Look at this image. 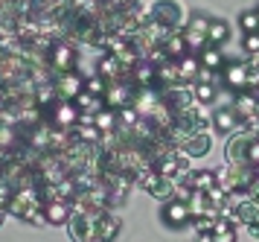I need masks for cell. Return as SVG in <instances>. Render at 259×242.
<instances>
[{
  "label": "cell",
  "mask_w": 259,
  "mask_h": 242,
  "mask_svg": "<svg viewBox=\"0 0 259 242\" xmlns=\"http://www.w3.org/2000/svg\"><path fill=\"white\" fill-rule=\"evenodd\" d=\"M198 58H201V67L210 70V73H222L224 64H227V56H224L219 47H204Z\"/></svg>",
  "instance_id": "cell-18"
},
{
  "label": "cell",
  "mask_w": 259,
  "mask_h": 242,
  "mask_svg": "<svg viewBox=\"0 0 259 242\" xmlns=\"http://www.w3.org/2000/svg\"><path fill=\"white\" fill-rule=\"evenodd\" d=\"M12 198H15V187L3 178V181H0V210L9 208V204H12Z\"/></svg>",
  "instance_id": "cell-31"
},
{
  "label": "cell",
  "mask_w": 259,
  "mask_h": 242,
  "mask_svg": "<svg viewBox=\"0 0 259 242\" xmlns=\"http://www.w3.org/2000/svg\"><path fill=\"white\" fill-rule=\"evenodd\" d=\"M76 105H79V111H82V114H91V117H94V114H99V111L105 108V99L91 96L88 91H82L79 96H76Z\"/></svg>",
  "instance_id": "cell-25"
},
{
  "label": "cell",
  "mask_w": 259,
  "mask_h": 242,
  "mask_svg": "<svg viewBox=\"0 0 259 242\" xmlns=\"http://www.w3.org/2000/svg\"><path fill=\"white\" fill-rule=\"evenodd\" d=\"M84 76L79 73V70H73V73H61V76H56L53 79V85H56V93H59V99H67V102H76V96L84 91Z\"/></svg>",
  "instance_id": "cell-9"
},
{
  "label": "cell",
  "mask_w": 259,
  "mask_h": 242,
  "mask_svg": "<svg viewBox=\"0 0 259 242\" xmlns=\"http://www.w3.org/2000/svg\"><path fill=\"white\" fill-rule=\"evenodd\" d=\"M210 120H212V128H215V131H222V134H233V131L242 128V117L236 114L233 108H219Z\"/></svg>",
  "instance_id": "cell-14"
},
{
  "label": "cell",
  "mask_w": 259,
  "mask_h": 242,
  "mask_svg": "<svg viewBox=\"0 0 259 242\" xmlns=\"http://www.w3.org/2000/svg\"><path fill=\"white\" fill-rule=\"evenodd\" d=\"M88 242H96V239H88Z\"/></svg>",
  "instance_id": "cell-39"
},
{
  "label": "cell",
  "mask_w": 259,
  "mask_h": 242,
  "mask_svg": "<svg viewBox=\"0 0 259 242\" xmlns=\"http://www.w3.org/2000/svg\"><path fill=\"white\" fill-rule=\"evenodd\" d=\"M198 242H212V236H210V233H201V236H198Z\"/></svg>",
  "instance_id": "cell-36"
},
{
  "label": "cell",
  "mask_w": 259,
  "mask_h": 242,
  "mask_svg": "<svg viewBox=\"0 0 259 242\" xmlns=\"http://www.w3.org/2000/svg\"><path fill=\"white\" fill-rule=\"evenodd\" d=\"M227 41H230V23L212 18L210 21V32H207V47H219V50H222Z\"/></svg>",
  "instance_id": "cell-19"
},
{
  "label": "cell",
  "mask_w": 259,
  "mask_h": 242,
  "mask_svg": "<svg viewBox=\"0 0 259 242\" xmlns=\"http://www.w3.org/2000/svg\"><path fill=\"white\" fill-rule=\"evenodd\" d=\"M41 117H44V123H47L50 128H59V131H73V128H76V123L82 120V111H79V105H76V102L56 99L50 108H44V111H41Z\"/></svg>",
  "instance_id": "cell-2"
},
{
  "label": "cell",
  "mask_w": 259,
  "mask_h": 242,
  "mask_svg": "<svg viewBox=\"0 0 259 242\" xmlns=\"http://www.w3.org/2000/svg\"><path fill=\"white\" fill-rule=\"evenodd\" d=\"M250 140H256V137H250L245 131H233L230 140L224 143V163H230V166H247V146H250Z\"/></svg>",
  "instance_id": "cell-7"
},
{
  "label": "cell",
  "mask_w": 259,
  "mask_h": 242,
  "mask_svg": "<svg viewBox=\"0 0 259 242\" xmlns=\"http://www.w3.org/2000/svg\"><path fill=\"white\" fill-rule=\"evenodd\" d=\"M247 233H250V239H256V242H259V222L247 225Z\"/></svg>",
  "instance_id": "cell-35"
},
{
  "label": "cell",
  "mask_w": 259,
  "mask_h": 242,
  "mask_svg": "<svg viewBox=\"0 0 259 242\" xmlns=\"http://www.w3.org/2000/svg\"><path fill=\"white\" fill-rule=\"evenodd\" d=\"M160 219H163V225H166V228H172V231H181V228L192 225V210H189V201H181V198L166 201L163 208H160Z\"/></svg>",
  "instance_id": "cell-6"
},
{
  "label": "cell",
  "mask_w": 259,
  "mask_h": 242,
  "mask_svg": "<svg viewBox=\"0 0 259 242\" xmlns=\"http://www.w3.org/2000/svg\"><path fill=\"white\" fill-rule=\"evenodd\" d=\"M210 21H212V18H204L201 12H192V15H189V21H187V26L181 29V32H184V41H187V47H189V53H192V56H201V50L207 47Z\"/></svg>",
  "instance_id": "cell-5"
},
{
  "label": "cell",
  "mask_w": 259,
  "mask_h": 242,
  "mask_svg": "<svg viewBox=\"0 0 259 242\" xmlns=\"http://www.w3.org/2000/svg\"><path fill=\"white\" fill-rule=\"evenodd\" d=\"M131 79H134V85H137V88H157V67H154V64H149V61L143 58L140 64L131 70Z\"/></svg>",
  "instance_id": "cell-17"
},
{
  "label": "cell",
  "mask_w": 259,
  "mask_h": 242,
  "mask_svg": "<svg viewBox=\"0 0 259 242\" xmlns=\"http://www.w3.org/2000/svg\"><path fill=\"white\" fill-rule=\"evenodd\" d=\"M146 12H149V21L163 23L166 29H172V32H181V29L187 26V21H189L184 6H181L178 0H154Z\"/></svg>",
  "instance_id": "cell-1"
},
{
  "label": "cell",
  "mask_w": 259,
  "mask_h": 242,
  "mask_svg": "<svg viewBox=\"0 0 259 242\" xmlns=\"http://www.w3.org/2000/svg\"><path fill=\"white\" fill-rule=\"evenodd\" d=\"M3 175H6V163L0 161V181H3Z\"/></svg>",
  "instance_id": "cell-37"
},
{
  "label": "cell",
  "mask_w": 259,
  "mask_h": 242,
  "mask_svg": "<svg viewBox=\"0 0 259 242\" xmlns=\"http://www.w3.org/2000/svg\"><path fill=\"white\" fill-rule=\"evenodd\" d=\"M212 242H236L239 233H236V225H230L227 219H215V228H212Z\"/></svg>",
  "instance_id": "cell-26"
},
{
  "label": "cell",
  "mask_w": 259,
  "mask_h": 242,
  "mask_svg": "<svg viewBox=\"0 0 259 242\" xmlns=\"http://www.w3.org/2000/svg\"><path fill=\"white\" fill-rule=\"evenodd\" d=\"M96 73H99L102 79H108V82H119V79H128L131 76L128 70L119 64V58L111 56V53H102V56H99V61H96Z\"/></svg>",
  "instance_id": "cell-12"
},
{
  "label": "cell",
  "mask_w": 259,
  "mask_h": 242,
  "mask_svg": "<svg viewBox=\"0 0 259 242\" xmlns=\"http://www.w3.org/2000/svg\"><path fill=\"white\" fill-rule=\"evenodd\" d=\"M163 53L172 58V61L189 56V47H187V41H184V32H172L169 35V38L163 41Z\"/></svg>",
  "instance_id": "cell-22"
},
{
  "label": "cell",
  "mask_w": 259,
  "mask_h": 242,
  "mask_svg": "<svg viewBox=\"0 0 259 242\" xmlns=\"http://www.w3.org/2000/svg\"><path fill=\"white\" fill-rule=\"evenodd\" d=\"M47 67L61 76V73H73V70L79 67V53H76V47L70 41H53L47 50Z\"/></svg>",
  "instance_id": "cell-3"
},
{
  "label": "cell",
  "mask_w": 259,
  "mask_h": 242,
  "mask_svg": "<svg viewBox=\"0 0 259 242\" xmlns=\"http://www.w3.org/2000/svg\"><path fill=\"white\" fill-rule=\"evenodd\" d=\"M178 70H181V79L187 82H192V85H195V82H198V76H201V58L198 56H192V53H189V56H184V58H178Z\"/></svg>",
  "instance_id": "cell-20"
},
{
  "label": "cell",
  "mask_w": 259,
  "mask_h": 242,
  "mask_svg": "<svg viewBox=\"0 0 259 242\" xmlns=\"http://www.w3.org/2000/svg\"><path fill=\"white\" fill-rule=\"evenodd\" d=\"M94 126L99 128L102 134H114V131L119 128V114L114 111V108H108L105 105L99 114H94Z\"/></svg>",
  "instance_id": "cell-21"
},
{
  "label": "cell",
  "mask_w": 259,
  "mask_h": 242,
  "mask_svg": "<svg viewBox=\"0 0 259 242\" xmlns=\"http://www.w3.org/2000/svg\"><path fill=\"white\" fill-rule=\"evenodd\" d=\"M192 228L198 231V236H201V233H212V228H215V219H204V216H195V219H192Z\"/></svg>",
  "instance_id": "cell-33"
},
{
  "label": "cell",
  "mask_w": 259,
  "mask_h": 242,
  "mask_svg": "<svg viewBox=\"0 0 259 242\" xmlns=\"http://www.w3.org/2000/svg\"><path fill=\"white\" fill-rule=\"evenodd\" d=\"M6 216H9V213H6V210H0V225H3V222H6Z\"/></svg>",
  "instance_id": "cell-38"
},
{
  "label": "cell",
  "mask_w": 259,
  "mask_h": 242,
  "mask_svg": "<svg viewBox=\"0 0 259 242\" xmlns=\"http://www.w3.org/2000/svg\"><path fill=\"white\" fill-rule=\"evenodd\" d=\"M149 196L152 198H157V201H172V198H175V181H169V178H160V181H157V184L152 187V190H149Z\"/></svg>",
  "instance_id": "cell-28"
},
{
  "label": "cell",
  "mask_w": 259,
  "mask_h": 242,
  "mask_svg": "<svg viewBox=\"0 0 259 242\" xmlns=\"http://www.w3.org/2000/svg\"><path fill=\"white\" fill-rule=\"evenodd\" d=\"M192 242H198V239H192Z\"/></svg>",
  "instance_id": "cell-40"
},
{
  "label": "cell",
  "mask_w": 259,
  "mask_h": 242,
  "mask_svg": "<svg viewBox=\"0 0 259 242\" xmlns=\"http://www.w3.org/2000/svg\"><path fill=\"white\" fill-rule=\"evenodd\" d=\"M192 96H195V102L198 105L215 102V96H219V85H212V82H195V85H192Z\"/></svg>",
  "instance_id": "cell-24"
},
{
  "label": "cell",
  "mask_w": 259,
  "mask_h": 242,
  "mask_svg": "<svg viewBox=\"0 0 259 242\" xmlns=\"http://www.w3.org/2000/svg\"><path fill=\"white\" fill-rule=\"evenodd\" d=\"M247 166L259 169V140H250V146H247Z\"/></svg>",
  "instance_id": "cell-34"
},
{
  "label": "cell",
  "mask_w": 259,
  "mask_h": 242,
  "mask_svg": "<svg viewBox=\"0 0 259 242\" xmlns=\"http://www.w3.org/2000/svg\"><path fill=\"white\" fill-rule=\"evenodd\" d=\"M239 26H242V32L250 35V32H259V12L256 9H245L239 15Z\"/></svg>",
  "instance_id": "cell-30"
},
{
  "label": "cell",
  "mask_w": 259,
  "mask_h": 242,
  "mask_svg": "<svg viewBox=\"0 0 259 242\" xmlns=\"http://www.w3.org/2000/svg\"><path fill=\"white\" fill-rule=\"evenodd\" d=\"M210 134H207V131H204V134H192V137L187 140V143H184V152H187L189 158H201V155H207V152H210Z\"/></svg>",
  "instance_id": "cell-23"
},
{
  "label": "cell",
  "mask_w": 259,
  "mask_h": 242,
  "mask_svg": "<svg viewBox=\"0 0 259 242\" xmlns=\"http://www.w3.org/2000/svg\"><path fill=\"white\" fill-rule=\"evenodd\" d=\"M184 178L189 181V187H192L195 193H210V190H215V187H219L215 169H189Z\"/></svg>",
  "instance_id": "cell-15"
},
{
  "label": "cell",
  "mask_w": 259,
  "mask_h": 242,
  "mask_svg": "<svg viewBox=\"0 0 259 242\" xmlns=\"http://www.w3.org/2000/svg\"><path fill=\"white\" fill-rule=\"evenodd\" d=\"M247 76H250L247 58H230L224 64V70L219 73V88H224V91H230L236 96V93L247 91Z\"/></svg>",
  "instance_id": "cell-4"
},
{
  "label": "cell",
  "mask_w": 259,
  "mask_h": 242,
  "mask_svg": "<svg viewBox=\"0 0 259 242\" xmlns=\"http://www.w3.org/2000/svg\"><path fill=\"white\" fill-rule=\"evenodd\" d=\"M134 96H137V85H134V79H119V82H111V88H108V96H105V105L108 108H114V111H119V108H128L131 102H134Z\"/></svg>",
  "instance_id": "cell-8"
},
{
  "label": "cell",
  "mask_w": 259,
  "mask_h": 242,
  "mask_svg": "<svg viewBox=\"0 0 259 242\" xmlns=\"http://www.w3.org/2000/svg\"><path fill=\"white\" fill-rule=\"evenodd\" d=\"M96 219L94 213H79L73 210V219L67 222V231L76 242H88V239H96Z\"/></svg>",
  "instance_id": "cell-10"
},
{
  "label": "cell",
  "mask_w": 259,
  "mask_h": 242,
  "mask_svg": "<svg viewBox=\"0 0 259 242\" xmlns=\"http://www.w3.org/2000/svg\"><path fill=\"white\" fill-rule=\"evenodd\" d=\"M108 88H111V82L102 79L99 73L88 76V82H84V91L91 93V96H99V99H105V96H108Z\"/></svg>",
  "instance_id": "cell-29"
},
{
  "label": "cell",
  "mask_w": 259,
  "mask_h": 242,
  "mask_svg": "<svg viewBox=\"0 0 259 242\" xmlns=\"http://www.w3.org/2000/svg\"><path fill=\"white\" fill-rule=\"evenodd\" d=\"M256 12H259V6H256Z\"/></svg>",
  "instance_id": "cell-41"
},
{
  "label": "cell",
  "mask_w": 259,
  "mask_h": 242,
  "mask_svg": "<svg viewBox=\"0 0 259 242\" xmlns=\"http://www.w3.org/2000/svg\"><path fill=\"white\" fill-rule=\"evenodd\" d=\"M230 108H233L236 114L242 117V120L253 117V114H256V108H259V93H253V91H242V93H236L233 102H230Z\"/></svg>",
  "instance_id": "cell-16"
},
{
  "label": "cell",
  "mask_w": 259,
  "mask_h": 242,
  "mask_svg": "<svg viewBox=\"0 0 259 242\" xmlns=\"http://www.w3.org/2000/svg\"><path fill=\"white\" fill-rule=\"evenodd\" d=\"M122 231V219H119L117 213H111L105 210L99 219H96V242H114Z\"/></svg>",
  "instance_id": "cell-11"
},
{
  "label": "cell",
  "mask_w": 259,
  "mask_h": 242,
  "mask_svg": "<svg viewBox=\"0 0 259 242\" xmlns=\"http://www.w3.org/2000/svg\"><path fill=\"white\" fill-rule=\"evenodd\" d=\"M236 213H239V219H242V225H253V222H259V208L250 201V198H242V201H236L233 204Z\"/></svg>",
  "instance_id": "cell-27"
},
{
  "label": "cell",
  "mask_w": 259,
  "mask_h": 242,
  "mask_svg": "<svg viewBox=\"0 0 259 242\" xmlns=\"http://www.w3.org/2000/svg\"><path fill=\"white\" fill-rule=\"evenodd\" d=\"M242 50L247 56H259V32H250L242 38Z\"/></svg>",
  "instance_id": "cell-32"
},
{
  "label": "cell",
  "mask_w": 259,
  "mask_h": 242,
  "mask_svg": "<svg viewBox=\"0 0 259 242\" xmlns=\"http://www.w3.org/2000/svg\"><path fill=\"white\" fill-rule=\"evenodd\" d=\"M44 219H47V225L64 228L73 219V204L70 201H47L44 204Z\"/></svg>",
  "instance_id": "cell-13"
}]
</instances>
